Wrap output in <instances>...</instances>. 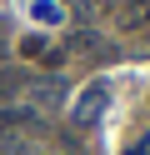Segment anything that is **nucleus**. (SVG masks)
Returning a JSON list of instances; mask_svg holds the SVG:
<instances>
[{
    "label": "nucleus",
    "instance_id": "obj_1",
    "mask_svg": "<svg viewBox=\"0 0 150 155\" xmlns=\"http://www.w3.org/2000/svg\"><path fill=\"white\" fill-rule=\"evenodd\" d=\"M115 20H120V30H145V25H150V5H140V0H120Z\"/></svg>",
    "mask_w": 150,
    "mask_h": 155
},
{
    "label": "nucleus",
    "instance_id": "obj_2",
    "mask_svg": "<svg viewBox=\"0 0 150 155\" xmlns=\"http://www.w3.org/2000/svg\"><path fill=\"white\" fill-rule=\"evenodd\" d=\"M70 50H75V55H90V60H105V55H110L95 30H75V35H70Z\"/></svg>",
    "mask_w": 150,
    "mask_h": 155
},
{
    "label": "nucleus",
    "instance_id": "obj_3",
    "mask_svg": "<svg viewBox=\"0 0 150 155\" xmlns=\"http://www.w3.org/2000/svg\"><path fill=\"white\" fill-rule=\"evenodd\" d=\"M25 80H30V75L20 70V65H0V100L20 95V90H25Z\"/></svg>",
    "mask_w": 150,
    "mask_h": 155
},
{
    "label": "nucleus",
    "instance_id": "obj_4",
    "mask_svg": "<svg viewBox=\"0 0 150 155\" xmlns=\"http://www.w3.org/2000/svg\"><path fill=\"white\" fill-rule=\"evenodd\" d=\"M105 105V85H90V95L75 105V120H95V110Z\"/></svg>",
    "mask_w": 150,
    "mask_h": 155
},
{
    "label": "nucleus",
    "instance_id": "obj_5",
    "mask_svg": "<svg viewBox=\"0 0 150 155\" xmlns=\"http://www.w3.org/2000/svg\"><path fill=\"white\" fill-rule=\"evenodd\" d=\"M35 100L40 105H60V100H65V85H60V80H40L35 85Z\"/></svg>",
    "mask_w": 150,
    "mask_h": 155
},
{
    "label": "nucleus",
    "instance_id": "obj_6",
    "mask_svg": "<svg viewBox=\"0 0 150 155\" xmlns=\"http://www.w3.org/2000/svg\"><path fill=\"white\" fill-rule=\"evenodd\" d=\"M20 120H30V115H20V110H0V135H10Z\"/></svg>",
    "mask_w": 150,
    "mask_h": 155
},
{
    "label": "nucleus",
    "instance_id": "obj_7",
    "mask_svg": "<svg viewBox=\"0 0 150 155\" xmlns=\"http://www.w3.org/2000/svg\"><path fill=\"white\" fill-rule=\"evenodd\" d=\"M140 5H150V0H140Z\"/></svg>",
    "mask_w": 150,
    "mask_h": 155
},
{
    "label": "nucleus",
    "instance_id": "obj_8",
    "mask_svg": "<svg viewBox=\"0 0 150 155\" xmlns=\"http://www.w3.org/2000/svg\"><path fill=\"white\" fill-rule=\"evenodd\" d=\"M0 155H5V150H0Z\"/></svg>",
    "mask_w": 150,
    "mask_h": 155
}]
</instances>
